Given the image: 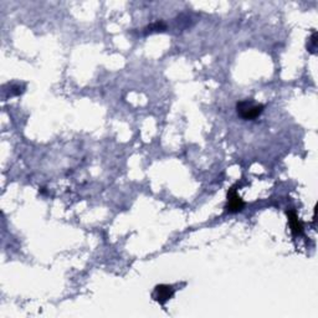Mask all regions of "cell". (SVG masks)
I'll list each match as a JSON object with an SVG mask.
<instances>
[{
    "label": "cell",
    "instance_id": "6da1fadb",
    "mask_svg": "<svg viewBox=\"0 0 318 318\" xmlns=\"http://www.w3.org/2000/svg\"><path fill=\"white\" fill-rule=\"evenodd\" d=\"M265 106L261 104H256L254 100H242V101L238 102L236 111L238 114L245 120H256L261 114L264 112Z\"/></svg>",
    "mask_w": 318,
    "mask_h": 318
},
{
    "label": "cell",
    "instance_id": "7a4b0ae2",
    "mask_svg": "<svg viewBox=\"0 0 318 318\" xmlns=\"http://www.w3.org/2000/svg\"><path fill=\"white\" fill-rule=\"evenodd\" d=\"M244 206H245V202H244L242 198L238 196L236 188L232 186L229 189V192H228V202L225 209L230 214H235V212H241L244 209Z\"/></svg>",
    "mask_w": 318,
    "mask_h": 318
},
{
    "label": "cell",
    "instance_id": "3957f363",
    "mask_svg": "<svg viewBox=\"0 0 318 318\" xmlns=\"http://www.w3.org/2000/svg\"><path fill=\"white\" fill-rule=\"evenodd\" d=\"M174 294V287L170 284H158L154 287V291H153V300L157 301L158 304H164L166 301L173 297Z\"/></svg>",
    "mask_w": 318,
    "mask_h": 318
},
{
    "label": "cell",
    "instance_id": "277c9868",
    "mask_svg": "<svg viewBox=\"0 0 318 318\" xmlns=\"http://www.w3.org/2000/svg\"><path fill=\"white\" fill-rule=\"evenodd\" d=\"M287 219H288L290 229L291 232L294 236H300V235L304 234V224H302L301 220L298 219V215L294 210H287Z\"/></svg>",
    "mask_w": 318,
    "mask_h": 318
},
{
    "label": "cell",
    "instance_id": "5b68a950",
    "mask_svg": "<svg viewBox=\"0 0 318 318\" xmlns=\"http://www.w3.org/2000/svg\"><path fill=\"white\" fill-rule=\"evenodd\" d=\"M307 48L311 54H316L317 50V32H312V35L308 38V42H307Z\"/></svg>",
    "mask_w": 318,
    "mask_h": 318
},
{
    "label": "cell",
    "instance_id": "8992f818",
    "mask_svg": "<svg viewBox=\"0 0 318 318\" xmlns=\"http://www.w3.org/2000/svg\"><path fill=\"white\" fill-rule=\"evenodd\" d=\"M166 24H164L163 22H154V24L150 25V26H148V28H146V30H147V32H164V30H166Z\"/></svg>",
    "mask_w": 318,
    "mask_h": 318
}]
</instances>
